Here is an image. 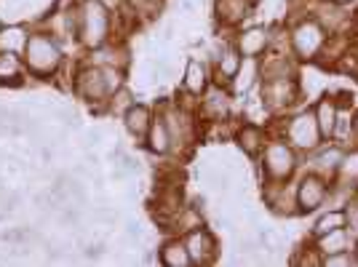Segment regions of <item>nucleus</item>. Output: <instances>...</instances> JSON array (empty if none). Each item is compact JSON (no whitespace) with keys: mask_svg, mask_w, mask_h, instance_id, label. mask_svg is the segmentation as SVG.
<instances>
[{"mask_svg":"<svg viewBox=\"0 0 358 267\" xmlns=\"http://www.w3.org/2000/svg\"><path fill=\"white\" fill-rule=\"evenodd\" d=\"M126 73L129 70L86 62L75 70L73 91L78 94V99H83L94 113H105L107 96L120 86H126Z\"/></svg>","mask_w":358,"mask_h":267,"instance_id":"nucleus-1","label":"nucleus"},{"mask_svg":"<svg viewBox=\"0 0 358 267\" xmlns=\"http://www.w3.org/2000/svg\"><path fill=\"white\" fill-rule=\"evenodd\" d=\"M78 45H83L86 51H94L110 41H120L115 35V11L105 0H78Z\"/></svg>","mask_w":358,"mask_h":267,"instance_id":"nucleus-2","label":"nucleus"},{"mask_svg":"<svg viewBox=\"0 0 358 267\" xmlns=\"http://www.w3.org/2000/svg\"><path fill=\"white\" fill-rule=\"evenodd\" d=\"M329 32L310 14L292 16L286 24V48L299 64H313L327 45Z\"/></svg>","mask_w":358,"mask_h":267,"instance_id":"nucleus-3","label":"nucleus"},{"mask_svg":"<svg viewBox=\"0 0 358 267\" xmlns=\"http://www.w3.org/2000/svg\"><path fill=\"white\" fill-rule=\"evenodd\" d=\"M22 59L27 73H32L35 78H51L64 67V48L62 43L45 30H35L27 38V45L22 51Z\"/></svg>","mask_w":358,"mask_h":267,"instance_id":"nucleus-4","label":"nucleus"},{"mask_svg":"<svg viewBox=\"0 0 358 267\" xmlns=\"http://www.w3.org/2000/svg\"><path fill=\"white\" fill-rule=\"evenodd\" d=\"M281 123H284V126L275 134H281L286 142L297 150L299 155H308V152H313L315 147H321V145L327 142V139L321 136L318 123H315L313 107H302L297 113H286V118L281 120Z\"/></svg>","mask_w":358,"mask_h":267,"instance_id":"nucleus-5","label":"nucleus"},{"mask_svg":"<svg viewBox=\"0 0 358 267\" xmlns=\"http://www.w3.org/2000/svg\"><path fill=\"white\" fill-rule=\"evenodd\" d=\"M302 155L286 142L281 134L270 136L265 147L259 152V168H262V179H294L299 171Z\"/></svg>","mask_w":358,"mask_h":267,"instance_id":"nucleus-6","label":"nucleus"},{"mask_svg":"<svg viewBox=\"0 0 358 267\" xmlns=\"http://www.w3.org/2000/svg\"><path fill=\"white\" fill-rule=\"evenodd\" d=\"M305 91L299 78H268L259 80V102L273 115H286L302 102Z\"/></svg>","mask_w":358,"mask_h":267,"instance_id":"nucleus-7","label":"nucleus"},{"mask_svg":"<svg viewBox=\"0 0 358 267\" xmlns=\"http://www.w3.org/2000/svg\"><path fill=\"white\" fill-rule=\"evenodd\" d=\"M262 203L275 217H297V182H292V179H262Z\"/></svg>","mask_w":358,"mask_h":267,"instance_id":"nucleus-8","label":"nucleus"},{"mask_svg":"<svg viewBox=\"0 0 358 267\" xmlns=\"http://www.w3.org/2000/svg\"><path fill=\"white\" fill-rule=\"evenodd\" d=\"M329 185H331V179L321 177V174H315V171L308 168V171L297 179L299 214H315V211H321V208L327 206Z\"/></svg>","mask_w":358,"mask_h":267,"instance_id":"nucleus-9","label":"nucleus"},{"mask_svg":"<svg viewBox=\"0 0 358 267\" xmlns=\"http://www.w3.org/2000/svg\"><path fill=\"white\" fill-rule=\"evenodd\" d=\"M198 110L195 115L206 123H224L230 118V110H233V96H230V89L227 86H217L211 83L209 89L198 96Z\"/></svg>","mask_w":358,"mask_h":267,"instance_id":"nucleus-10","label":"nucleus"},{"mask_svg":"<svg viewBox=\"0 0 358 267\" xmlns=\"http://www.w3.org/2000/svg\"><path fill=\"white\" fill-rule=\"evenodd\" d=\"M206 62H209V67H211V80H214L217 86H230V80L238 73L243 57H241L238 48L233 45V41H224V43H220L211 51Z\"/></svg>","mask_w":358,"mask_h":267,"instance_id":"nucleus-11","label":"nucleus"},{"mask_svg":"<svg viewBox=\"0 0 358 267\" xmlns=\"http://www.w3.org/2000/svg\"><path fill=\"white\" fill-rule=\"evenodd\" d=\"M185 246H187V254L193 259V267H209L220 259V240L206 224L193 230V233H187Z\"/></svg>","mask_w":358,"mask_h":267,"instance_id":"nucleus-12","label":"nucleus"},{"mask_svg":"<svg viewBox=\"0 0 358 267\" xmlns=\"http://www.w3.org/2000/svg\"><path fill=\"white\" fill-rule=\"evenodd\" d=\"M233 45L241 51V57H265L273 48V27H262V24H249V27H238Z\"/></svg>","mask_w":358,"mask_h":267,"instance_id":"nucleus-13","label":"nucleus"},{"mask_svg":"<svg viewBox=\"0 0 358 267\" xmlns=\"http://www.w3.org/2000/svg\"><path fill=\"white\" fill-rule=\"evenodd\" d=\"M259 0H214V22L224 30H238L254 14Z\"/></svg>","mask_w":358,"mask_h":267,"instance_id":"nucleus-14","label":"nucleus"},{"mask_svg":"<svg viewBox=\"0 0 358 267\" xmlns=\"http://www.w3.org/2000/svg\"><path fill=\"white\" fill-rule=\"evenodd\" d=\"M345 150L348 147H343V145H337V142L329 139L321 147H315L313 152H308V155H302V158L308 161V168H310V171L331 179L337 174V168H340V161H343Z\"/></svg>","mask_w":358,"mask_h":267,"instance_id":"nucleus-15","label":"nucleus"},{"mask_svg":"<svg viewBox=\"0 0 358 267\" xmlns=\"http://www.w3.org/2000/svg\"><path fill=\"white\" fill-rule=\"evenodd\" d=\"M211 83V67L206 59L201 57H190L185 62V73H182V91L187 96H201L203 91L209 89Z\"/></svg>","mask_w":358,"mask_h":267,"instance_id":"nucleus-16","label":"nucleus"},{"mask_svg":"<svg viewBox=\"0 0 358 267\" xmlns=\"http://www.w3.org/2000/svg\"><path fill=\"white\" fill-rule=\"evenodd\" d=\"M310 107H313V115L318 129H321V136L329 142L334 136L337 120H340V99H337V94H321Z\"/></svg>","mask_w":358,"mask_h":267,"instance_id":"nucleus-17","label":"nucleus"},{"mask_svg":"<svg viewBox=\"0 0 358 267\" xmlns=\"http://www.w3.org/2000/svg\"><path fill=\"white\" fill-rule=\"evenodd\" d=\"M161 224L166 227L169 236L185 238L187 233L203 227V224H206V217H203V208H195L193 203H190V206H182L179 211H174V214H171L169 219H164Z\"/></svg>","mask_w":358,"mask_h":267,"instance_id":"nucleus-18","label":"nucleus"},{"mask_svg":"<svg viewBox=\"0 0 358 267\" xmlns=\"http://www.w3.org/2000/svg\"><path fill=\"white\" fill-rule=\"evenodd\" d=\"M270 139V134L265 131V126L259 123H241L236 134H233V142L238 145V150L249 158H259V152L265 147V142Z\"/></svg>","mask_w":358,"mask_h":267,"instance_id":"nucleus-19","label":"nucleus"},{"mask_svg":"<svg viewBox=\"0 0 358 267\" xmlns=\"http://www.w3.org/2000/svg\"><path fill=\"white\" fill-rule=\"evenodd\" d=\"M89 62L91 64H107V67L129 70V64H131V48L123 43V41H110V43L89 51Z\"/></svg>","mask_w":358,"mask_h":267,"instance_id":"nucleus-20","label":"nucleus"},{"mask_svg":"<svg viewBox=\"0 0 358 267\" xmlns=\"http://www.w3.org/2000/svg\"><path fill=\"white\" fill-rule=\"evenodd\" d=\"M142 145L148 152H152L155 158H166V155H171V134H169V126H166L164 115L155 110V118L150 123L148 134H145V139H142Z\"/></svg>","mask_w":358,"mask_h":267,"instance_id":"nucleus-21","label":"nucleus"},{"mask_svg":"<svg viewBox=\"0 0 358 267\" xmlns=\"http://www.w3.org/2000/svg\"><path fill=\"white\" fill-rule=\"evenodd\" d=\"M152 118H155V107L134 102L129 110H126V115H123V129L131 134L136 142H142L150 129V123H152Z\"/></svg>","mask_w":358,"mask_h":267,"instance_id":"nucleus-22","label":"nucleus"},{"mask_svg":"<svg viewBox=\"0 0 358 267\" xmlns=\"http://www.w3.org/2000/svg\"><path fill=\"white\" fill-rule=\"evenodd\" d=\"M259 80H262V70H259V59H254V57H243L241 62L238 73L236 78L230 80V94H249L252 89L259 86Z\"/></svg>","mask_w":358,"mask_h":267,"instance_id":"nucleus-23","label":"nucleus"},{"mask_svg":"<svg viewBox=\"0 0 358 267\" xmlns=\"http://www.w3.org/2000/svg\"><path fill=\"white\" fill-rule=\"evenodd\" d=\"M315 246V252L321 254V257H327V254H337V252H350L353 249V240L356 236L348 230V227H340V230H331L327 236H318V238H310Z\"/></svg>","mask_w":358,"mask_h":267,"instance_id":"nucleus-24","label":"nucleus"},{"mask_svg":"<svg viewBox=\"0 0 358 267\" xmlns=\"http://www.w3.org/2000/svg\"><path fill=\"white\" fill-rule=\"evenodd\" d=\"M158 262L166 267H193V259H190L187 246H185V238L171 236L169 240H164L161 249H158Z\"/></svg>","mask_w":358,"mask_h":267,"instance_id":"nucleus-25","label":"nucleus"},{"mask_svg":"<svg viewBox=\"0 0 358 267\" xmlns=\"http://www.w3.org/2000/svg\"><path fill=\"white\" fill-rule=\"evenodd\" d=\"M340 227H348V214H345V208L324 206L321 211H315L313 227H310V238L327 236V233L340 230Z\"/></svg>","mask_w":358,"mask_h":267,"instance_id":"nucleus-26","label":"nucleus"},{"mask_svg":"<svg viewBox=\"0 0 358 267\" xmlns=\"http://www.w3.org/2000/svg\"><path fill=\"white\" fill-rule=\"evenodd\" d=\"M24 59L11 51H0V86H22L24 78Z\"/></svg>","mask_w":358,"mask_h":267,"instance_id":"nucleus-27","label":"nucleus"},{"mask_svg":"<svg viewBox=\"0 0 358 267\" xmlns=\"http://www.w3.org/2000/svg\"><path fill=\"white\" fill-rule=\"evenodd\" d=\"M30 30L24 24H8V27H0V51H11V54H22L24 45H27Z\"/></svg>","mask_w":358,"mask_h":267,"instance_id":"nucleus-28","label":"nucleus"},{"mask_svg":"<svg viewBox=\"0 0 358 267\" xmlns=\"http://www.w3.org/2000/svg\"><path fill=\"white\" fill-rule=\"evenodd\" d=\"M334 182H340L345 187H358V147H348L343 155V161H340V168H337V174H334Z\"/></svg>","mask_w":358,"mask_h":267,"instance_id":"nucleus-29","label":"nucleus"},{"mask_svg":"<svg viewBox=\"0 0 358 267\" xmlns=\"http://www.w3.org/2000/svg\"><path fill=\"white\" fill-rule=\"evenodd\" d=\"M136 102V94L129 86H120L115 89L110 96H107V104H105V113L107 115H113V118H123L126 115V110Z\"/></svg>","mask_w":358,"mask_h":267,"instance_id":"nucleus-30","label":"nucleus"},{"mask_svg":"<svg viewBox=\"0 0 358 267\" xmlns=\"http://www.w3.org/2000/svg\"><path fill=\"white\" fill-rule=\"evenodd\" d=\"M331 73H340V75H350V78H356L358 80V43H353L345 48L343 54L334 59L331 64Z\"/></svg>","mask_w":358,"mask_h":267,"instance_id":"nucleus-31","label":"nucleus"},{"mask_svg":"<svg viewBox=\"0 0 358 267\" xmlns=\"http://www.w3.org/2000/svg\"><path fill=\"white\" fill-rule=\"evenodd\" d=\"M129 11L142 19H155V16L164 11V0H126Z\"/></svg>","mask_w":358,"mask_h":267,"instance_id":"nucleus-32","label":"nucleus"},{"mask_svg":"<svg viewBox=\"0 0 358 267\" xmlns=\"http://www.w3.org/2000/svg\"><path fill=\"white\" fill-rule=\"evenodd\" d=\"M206 182L211 185L214 193H227L230 185H233V177L222 171V168H214V166H206Z\"/></svg>","mask_w":358,"mask_h":267,"instance_id":"nucleus-33","label":"nucleus"},{"mask_svg":"<svg viewBox=\"0 0 358 267\" xmlns=\"http://www.w3.org/2000/svg\"><path fill=\"white\" fill-rule=\"evenodd\" d=\"M321 267H356L353 252H337L321 257Z\"/></svg>","mask_w":358,"mask_h":267,"instance_id":"nucleus-34","label":"nucleus"},{"mask_svg":"<svg viewBox=\"0 0 358 267\" xmlns=\"http://www.w3.org/2000/svg\"><path fill=\"white\" fill-rule=\"evenodd\" d=\"M105 254H107V240H89L83 246V259L86 262H99Z\"/></svg>","mask_w":358,"mask_h":267,"instance_id":"nucleus-35","label":"nucleus"},{"mask_svg":"<svg viewBox=\"0 0 358 267\" xmlns=\"http://www.w3.org/2000/svg\"><path fill=\"white\" fill-rule=\"evenodd\" d=\"M99 142H102V131H99V129H86V131H83V145H80V147L83 150L96 147Z\"/></svg>","mask_w":358,"mask_h":267,"instance_id":"nucleus-36","label":"nucleus"},{"mask_svg":"<svg viewBox=\"0 0 358 267\" xmlns=\"http://www.w3.org/2000/svg\"><path fill=\"white\" fill-rule=\"evenodd\" d=\"M83 164L91 166V168H99V164H102V161H99V155L89 147V150H83Z\"/></svg>","mask_w":358,"mask_h":267,"instance_id":"nucleus-37","label":"nucleus"},{"mask_svg":"<svg viewBox=\"0 0 358 267\" xmlns=\"http://www.w3.org/2000/svg\"><path fill=\"white\" fill-rule=\"evenodd\" d=\"M174 32H177L174 22H169V24L164 27V38H161V41H164V43H171V41H174Z\"/></svg>","mask_w":358,"mask_h":267,"instance_id":"nucleus-38","label":"nucleus"},{"mask_svg":"<svg viewBox=\"0 0 358 267\" xmlns=\"http://www.w3.org/2000/svg\"><path fill=\"white\" fill-rule=\"evenodd\" d=\"M142 262H145V265H155V262H158V252L148 249V252H145V257H142Z\"/></svg>","mask_w":358,"mask_h":267,"instance_id":"nucleus-39","label":"nucleus"},{"mask_svg":"<svg viewBox=\"0 0 358 267\" xmlns=\"http://www.w3.org/2000/svg\"><path fill=\"white\" fill-rule=\"evenodd\" d=\"M353 134H356V145H358V107L353 110Z\"/></svg>","mask_w":358,"mask_h":267,"instance_id":"nucleus-40","label":"nucleus"},{"mask_svg":"<svg viewBox=\"0 0 358 267\" xmlns=\"http://www.w3.org/2000/svg\"><path fill=\"white\" fill-rule=\"evenodd\" d=\"M350 252H353V259H356V267H358V238L353 240V249Z\"/></svg>","mask_w":358,"mask_h":267,"instance_id":"nucleus-41","label":"nucleus"},{"mask_svg":"<svg viewBox=\"0 0 358 267\" xmlns=\"http://www.w3.org/2000/svg\"><path fill=\"white\" fill-rule=\"evenodd\" d=\"M337 3H340V6H348V8H350V6H356L358 0H337Z\"/></svg>","mask_w":358,"mask_h":267,"instance_id":"nucleus-42","label":"nucleus"},{"mask_svg":"<svg viewBox=\"0 0 358 267\" xmlns=\"http://www.w3.org/2000/svg\"><path fill=\"white\" fill-rule=\"evenodd\" d=\"M350 203H353V206L358 208V187H356V190H353V198H350Z\"/></svg>","mask_w":358,"mask_h":267,"instance_id":"nucleus-43","label":"nucleus"},{"mask_svg":"<svg viewBox=\"0 0 358 267\" xmlns=\"http://www.w3.org/2000/svg\"><path fill=\"white\" fill-rule=\"evenodd\" d=\"M0 27H3V22H0Z\"/></svg>","mask_w":358,"mask_h":267,"instance_id":"nucleus-44","label":"nucleus"}]
</instances>
